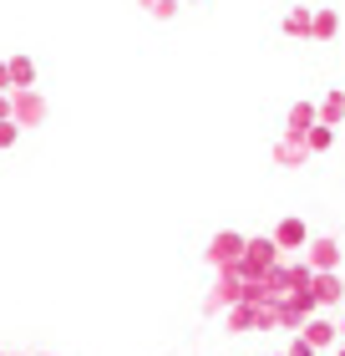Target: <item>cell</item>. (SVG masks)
<instances>
[{"label":"cell","mask_w":345,"mask_h":356,"mask_svg":"<svg viewBox=\"0 0 345 356\" xmlns=\"http://www.w3.org/2000/svg\"><path fill=\"white\" fill-rule=\"evenodd\" d=\"M285 36H310V6H294L285 15Z\"/></svg>","instance_id":"cell-17"},{"label":"cell","mask_w":345,"mask_h":356,"mask_svg":"<svg viewBox=\"0 0 345 356\" xmlns=\"http://www.w3.org/2000/svg\"><path fill=\"white\" fill-rule=\"evenodd\" d=\"M239 305H254V311L274 305V300H269V290H264V280H244V296H239Z\"/></svg>","instance_id":"cell-15"},{"label":"cell","mask_w":345,"mask_h":356,"mask_svg":"<svg viewBox=\"0 0 345 356\" xmlns=\"http://www.w3.org/2000/svg\"><path fill=\"white\" fill-rule=\"evenodd\" d=\"M340 97H345V87H340Z\"/></svg>","instance_id":"cell-25"},{"label":"cell","mask_w":345,"mask_h":356,"mask_svg":"<svg viewBox=\"0 0 345 356\" xmlns=\"http://www.w3.org/2000/svg\"><path fill=\"white\" fill-rule=\"evenodd\" d=\"M178 6H183V0H178Z\"/></svg>","instance_id":"cell-26"},{"label":"cell","mask_w":345,"mask_h":356,"mask_svg":"<svg viewBox=\"0 0 345 356\" xmlns=\"http://www.w3.org/2000/svg\"><path fill=\"white\" fill-rule=\"evenodd\" d=\"M310 250V275H335L340 270V245H335V239H315V245H305Z\"/></svg>","instance_id":"cell-7"},{"label":"cell","mask_w":345,"mask_h":356,"mask_svg":"<svg viewBox=\"0 0 345 356\" xmlns=\"http://www.w3.org/2000/svg\"><path fill=\"white\" fill-rule=\"evenodd\" d=\"M340 127H345V122H340Z\"/></svg>","instance_id":"cell-28"},{"label":"cell","mask_w":345,"mask_h":356,"mask_svg":"<svg viewBox=\"0 0 345 356\" xmlns=\"http://www.w3.org/2000/svg\"><path fill=\"white\" fill-rule=\"evenodd\" d=\"M274 305H264V311H254V305H228V331L244 336V331H274Z\"/></svg>","instance_id":"cell-4"},{"label":"cell","mask_w":345,"mask_h":356,"mask_svg":"<svg viewBox=\"0 0 345 356\" xmlns=\"http://www.w3.org/2000/svg\"><path fill=\"white\" fill-rule=\"evenodd\" d=\"M330 143H335V133H330V127H310V133H305V148H310V158H315V153H330Z\"/></svg>","instance_id":"cell-16"},{"label":"cell","mask_w":345,"mask_h":356,"mask_svg":"<svg viewBox=\"0 0 345 356\" xmlns=\"http://www.w3.org/2000/svg\"><path fill=\"white\" fill-rule=\"evenodd\" d=\"M0 92H10V82H6V61H0Z\"/></svg>","instance_id":"cell-22"},{"label":"cell","mask_w":345,"mask_h":356,"mask_svg":"<svg viewBox=\"0 0 345 356\" xmlns=\"http://www.w3.org/2000/svg\"><path fill=\"white\" fill-rule=\"evenodd\" d=\"M335 331H340V336H345V321H340V326H335Z\"/></svg>","instance_id":"cell-23"},{"label":"cell","mask_w":345,"mask_h":356,"mask_svg":"<svg viewBox=\"0 0 345 356\" xmlns=\"http://www.w3.org/2000/svg\"><path fill=\"white\" fill-rule=\"evenodd\" d=\"M315 122H320V127H330V133L345 122V97H340V87L325 97V102H315Z\"/></svg>","instance_id":"cell-12"},{"label":"cell","mask_w":345,"mask_h":356,"mask_svg":"<svg viewBox=\"0 0 345 356\" xmlns=\"http://www.w3.org/2000/svg\"><path fill=\"white\" fill-rule=\"evenodd\" d=\"M239 254H244V234H234V229H219V234L208 239L203 260H208L213 270H234V265H239Z\"/></svg>","instance_id":"cell-3"},{"label":"cell","mask_w":345,"mask_h":356,"mask_svg":"<svg viewBox=\"0 0 345 356\" xmlns=\"http://www.w3.org/2000/svg\"><path fill=\"white\" fill-rule=\"evenodd\" d=\"M46 112H51V107H46V97L36 87H31V92H10V122L15 127H41Z\"/></svg>","instance_id":"cell-2"},{"label":"cell","mask_w":345,"mask_h":356,"mask_svg":"<svg viewBox=\"0 0 345 356\" xmlns=\"http://www.w3.org/2000/svg\"><path fill=\"white\" fill-rule=\"evenodd\" d=\"M137 6L153 15V21H173V15H178V0H137Z\"/></svg>","instance_id":"cell-18"},{"label":"cell","mask_w":345,"mask_h":356,"mask_svg":"<svg viewBox=\"0 0 345 356\" xmlns=\"http://www.w3.org/2000/svg\"><path fill=\"white\" fill-rule=\"evenodd\" d=\"M335 356H345V346H340V351H335Z\"/></svg>","instance_id":"cell-24"},{"label":"cell","mask_w":345,"mask_h":356,"mask_svg":"<svg viewBox=\"0 0 345 356\" xmlns=\"http://www.w3.org/2000/svg\"><path fill=\"white\" fill-rule=\"evenodd\" d=\"M285 356H315V351H310V346H305V341H300V336H294V346H289V351H285Z\"/></svg>","instance_id":"cell-20"},{"label":"cell","mask_w":345,"mask_h":356,"mask_svg":"<svg viewBox=\"0 0 345 356\" xmlns=\"http://www.w3.org/2000/svg\"><path fill=\"white\" fill-rule=\"evenodd\" d=\"M6 82H10V92H31L36 87V61L31 56H6Z\"/></svg>","instance_id":"cell-10"},{"label":"cell","mask_w":345,"mask_h":356,"mask_svg":"<svg viewBox=\"0 0 345 356\" xmlns=\"http://www.w3.org/2000/svg\"><path fill=\"white\" fill-rule=\"evenodd\" d=\"M269 158H274L279 168H300V163H310V148H305V138H289V133H285V138L269 148Z\"/></svg>","instance_id":"cell-9"},{"label":"cell","mask_w":345,"mask_h":356,"mask_svg":"<svg viewBox=\"0 0 345 356\" xmlns=\"http://www.w3.org/2000/svg\"><path fill=\"white\" fill-rule=\"evenodd\" d=\"M310 296H315V305H340V296H345L340 275H315V280H310Z\"/></svg>","instance_id":"cell-13"},{"label":"cell","mask_w":345,"mask_h":356,"mask_svg":"<svg viewBox=\"0 0 345 356\" xmlns=\"http://www.w3.org/2000/svg\"><path fill=\"white\" fill-rule=\"evenodd\" d=\"M239 296H244V280L234 270H219V285H213V296L203 300V311H224V305H239Z\"/></svg>","instance_id":"cell-6"},{"label":"cell","mask_w":345,"mask_h":356,"mask_svg":"<svg viewBox=\"0 0 345 356\" xmlns=\"http://www.w3.org/2000/svg\"><path fill=\"white\" fill-rule=\"evenodd\" d=\"M340 36V15L325 6V10H310V41H335Z\"/></svg>","instance_id":"cell-11"},{"label":"cell","mask_w":345,"mask_h":356,"mask_svg":"<svg viewBox=\"0 0 345 356\" xmlns=\"http://www.w3.org/2000/svg\"><path fill=\"white\" fill-rule=\"evenodd\" d=\"M269 265H279L274 260V245H269V234H259V239H244V254H239L234 275H239V280H264Z\"/></svg>","instance_id":"cell-1"},{"label":"cell","mask_w":345,"mask_h":356,"mask_svg":"<svg viewBox=\"0 0 345 356\" xmlns=\"http://www.w3.org/2000/svg\"><path fill=\"white\" fill-rule=\"evenodd\" d=\"M0 356H6V351H0Z\"/></svg>","instance_id":"cell-27"},{"label":"cell","mask_w":345,"mask_h":356,"mask_svg":"<svg viewBox=\"0 0 345 356\" xmlns=\"http://www.w3.org/2000/svg\"><path fill=\"white\" fill-rule=\"evenodd\" d=\"M294 336H300V341H305L310 351H320V346H335V341H340V331H335L325 316H310V321H305V326L294 331Z\"/></svg>","instance_id":"cell-8"},{"label":"cell","mask_w":345,"mask_h":356,"mask_svg":"<svg viewBox=\"0 0 345 356\" xmlns=\"http://www.w3.org/2000/svg\"><path fill=\"white\" fill-rule=\"evenodd\" d=\"M10 118V92H0V122Z\"/></svg>","instance_id":"cell-21"},{"label":"cell","mask_w":345,"mask_h":356,"mask_svg":"<svg viewBox=\"0 0 345 356\" xmlns=\"http://www.w3.org/2000/svg\"><path fill=\"white\" fill-rule=\"evenodd\" d=\"M269 245H274V250H305V245H310L305 219H294V214H289V219H279L274 229H269Z\"/></svg>","instance_id":"cell-5"},{"label":"cell","mask_w":345,"mask_h":356,"mask_svg":"<svg viewBox=\"0 0 345 356\" xmlns=\"http://www.w3.org/2000/svg\"><path fill=\"white\" fill-rule=\"evenodd\" d=\"M310 127H315V102H294V107H289V122H285V133H289V138H305Z\"/></svg>","instance_id":"cell-14"},{"label":"cell","mask_w":345,"mask_h":356,"mask_svg":"<svg viewBox=\"0 0 345 356\" xmlns=\"http://www.w3.org/2000/svg\"><path fill=\"white\" fill-rule=\"evenodd\" d=\"M15 138H21V127L6 118V122H0V148H15Z\"/></svg>","instance_id":"cell-19"}]
</instances>
